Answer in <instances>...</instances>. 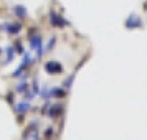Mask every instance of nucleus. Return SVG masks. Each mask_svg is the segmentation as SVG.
Masks as SVG:
<instances>
[]
</instances>
